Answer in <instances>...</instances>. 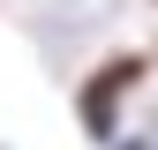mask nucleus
Masks as SVG:
<instances>
[{"mask_svg":"<svg viewBox=\"0 0 158 150\" xmlns=\"http://www.w3.org/2000/svg\"><path fill=\"white\" fill-rule=\"evenodd\" d=\"M151 53H106V60H90L83 68V83H75V128L106 150V143H121V112H128V98L151 83Z\"/></svg>","mask_w":158,"mask_h":150,"instance_id":"nucleus-1","label":"nucleus"},{"mask_svg":"<svg viewBox=\"0 0 158 150\" xmlns=\"http://www.w3.org/2000/svg\"><path fill=\"white\" fill-rule=\"evenodd\" d=\"M151 60H158V53H151Z\"/></svg>","mask_w":158,"mask_h":150,"instance_id":"nucleus-3","label":"nucleus"},{"mask_svg":"<svg viewBox=\"0 0 158 150\" xmlns=\"http://www.w3.org/2000/svg\"><path fill=\"white\" fill-rule=\"evenodd\" d=\"M106 150H158V143H143V135H121V143H106Z\"/></svg>","mask_w":158,"mask_h":150,"instance_id":"nucleus-2","label":"nucleus"}]
</instances>
